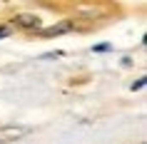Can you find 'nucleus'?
Wrapping results in <instances>:
<instances>
[{"label":"nucleus","instance_id":"nucleus-1","mask_svg":"<svg viewBox=\"0 0 147 144\" xmlns=\"http://www.w3.org/2000/svg\"><path fill=\"white\" fill-rule=\"evenodd\" d=\"M28 134V127H18V124H5L0 127V144H8V142H15L20 137Z\"/></svg>","mask_w":147,"mask_h":144},{"label":"nucleus","instance_id":"nucleus-2","mask_svg":"<svg viewBox=\"0 0 147 144\" xmlns=\"http://www.w3.org/2000/svg\"><path fill=\"white\" fill-rule=\"evenodd\" d=\"M72 30V23L65 20V23H57V25H50V27H42L40 35H45V38H55V35H65V32Z\"/></svg>","mask_w":147,"mask_h":144},{"label":"nucleus","instance_id":"nucleus-3","mask_svg":"<svg viewBox=\"0 0 147 144\" xmlns=\"http://www.w3.org/2000/svg\"><path fill=\"white\" fill-rule=\"evenodd\" d=\"M15 23L20 27H28V30H40V17L38 15H30V13H20L15 17Z\"/></svg>","mask_w":147,"mask_h":144},{"label":"nucleus","instance_id":"nucleus-4","mask_svg":"<svg viewBox=\"0 0 147 144\" xmlns=\"http://www.w3.org/2000/svg\"><path fill=\"white\" fill-rule=\"evenodd\" d=\"M145 82H147L145 77H140L137 82H132V90H142V87H145Z\"/></svg>","mask_w":147,"mask_h":144},{"label":"nucleus","instance_id":"nucleus-5","mask_svg":"<svg viewBox=\"0 0 147 144\" xmlns=\"http://www.w3.org/2000/svg\"><path fill=\"white\" fill-rule=\"evenodd\" d=\"M92 50H95V52H107V50H110V45H107V42H102V45H95Z\"/></svg>","mask_w":147,"mask_h":144},{"label":"nucleus","instance_id":"nucleus-6","mask_svg":"<svg viewBox=\"0 0 147 144\" xmlns=\"http://www.w3.org/2000/svg\"><path fill=\"white\" fill-rule=\"evenodd\" d=\"M8 35H10V27H5V25H0V40H3V38H8Z\"/></svg>","mask_w":147,"mask_h":144}]
</instances>
